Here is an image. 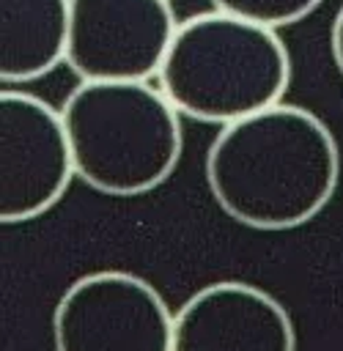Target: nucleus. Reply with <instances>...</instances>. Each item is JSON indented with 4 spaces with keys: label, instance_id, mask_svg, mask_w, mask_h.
<instances>
[{
    "label": "nucleus",
    "instance_id": "423d86ee",
    "mask_svg": "<svg viewBox=\"0 0 343 351\" xmlns=\"http://www.w3.org/2000/svg\"><path fill=\"white\" fill-rule=\"evenodd\" d=\"M60 110L25 90L0 93V219L19 225L47 214L74 178Z\"/></svg>",
    "mask_w": 343,
    "mask_h": 351
},
{
    "label": "nucleus",
    "instance_id": "1a4fd4ad",
    "mask_svg": "<svg viewBox=\"0 0 343 351\" xmlns=\"http://www.w3.org/2000/svg\"><path fill=\"white\" fill-rule=\"evenodd\" d=\"M217 11L266 25V27H285L305 16H310L324 0H209Z\"/></svg>",
    "mask_w": 343,
    "mask_h": 351
},
{
    "label": "nucleus",
    "instance_id": "6e6552de",
    "mask_svg": "<svg viewBox=\"0 0 343 351\" xmlns=\"http://www.w3.org/2000/svg\"><path fill=\"white\" fill-rule=\"evenodd\" d=\"M69 22V0H0V80L30 82L66 60Z\"/></svg>",
    "mask_w": 343,
    "mask_h": 351
},
{
    "label": "nucleus",
    "instance_id": "39448f33",
    "mask_svg": "<svg viewBox=\"0 0 343 351\" xmlns=\"http://www.w3.org/2000/svg\"><path fill=\"white\" fill-rule=\"evenodd\" d=\"M66 63L82 82H148L176 36L170 0H69Z\"/></svg>",
    "mask_w": 343,
    "mask_h": 351
},
{
    "label": "nucleus",
    "instance_id": "f257e3e1",
    "mask_svg": "<svg viewBox=\"0 0 343 351\" xmlns=\"http://www.w3.org/2000/svg\"><path fill=\"white\" fill-rule=\"evenodd\" d=\"M340 151L329 126L296 104H274L220 129L206 154L217 206L252 230L310 222L335 195Z\"/></svg>",
    "mask_w": 343,
    "mask_h": 351
},
{
    "label": "nucleus",
    "instance_id": "7ed1b4c3",
    "mask_svg": "<svg viewBox=\"0 0 343 351\" xmlns=\"http://www.w3.org/2000/svg\"><path fill=\"white\" fill-rule=\"evenodd\" d=\"M60 115L77 178L102 195H145L181 159L178 110L148 82H80Z\"/></svg>",
    "mask_w": 343,
    "mask_h": 351
},
{
    "label": "nucleus",
    "instance_id": "9d476101",
    "mask_svg": "<svg viewBox=\"0 0 343 351\" xmlns=\"http://www.w3.org/2000/svg\"><path fill=\"white\" fill-rule=\"evenodd\" d=\"M329 47H332V60L338 66V71L343 74V5L332 19V30H329Z\"/></svg>",
    "mask_w": 343,
    "mask_h": 351
},
{
    "label": "nucleus",
    "instance_id": "20e7f679",
    "mask_svg": "<svg viewBox=\"0 0 343 351\" xmlns=\"http://www.w3.org/2000/svg\"><path fill=\"white\" fill-rule=\"evenodd\" d=\"M162 293L140 274L99 269L77 277L52 313L55 351H173Z\"/></svg>",
    "mask_w": 343,
    "mask_h": 351
},
{
    "label": "nucleus",
    "instance_id": "f03ea898",
    "mask_svg": "<svg viewBox=\"0 0 343 351\" xmlns=\"http://www.w3.org/2000/svg\"><path fill=\"white\" fill-rule=\"evenodd\" d=\"M156 77L178 115L228 126L280 104L291 58L274 27L214 8L178 22Z\"/></svg>",
    "mask_w": 343,
    "mask_h": 351
},
{
    "label": "nucleus",
    "instance_id": "0eeeda50",
    "mask_svg": "<svg viewBox=\"0 0 343 351\" xmlns=\"http://www.w3.org/2000/svg\"><path fill=\"white\" fill-rule=\"evenodd\" d=\"M173 351H296V329L269 291L220 280L176 310Z\"/></svg>",
    "mask_w": 343,
    "mask_h": 351
}]
</instances>
